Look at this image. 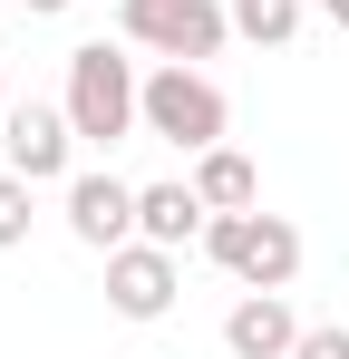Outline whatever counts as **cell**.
<instances>
[{
    "label": "cell",
    "instance_id": "cell-15",
    "mask_svg": "<svg viewBox=\"0 0 349 359\" xmlns=\"http://www.w3.org/2000/svg\"><path fill=\"white\" fill-rule=\"evenodd\" d=\"M320 10H330V29H349V0H320Z\"/></svg>",
    "mask_w": 349,
    "mask_h": 359
},
{
    "label": "cell",
    "instance_id": "cell-5",
    "mask_svg": "<svg viewBox=\"0 0 349 359\" xmlns=\"http://www.w3.org/2000/svg\"><path fill=\"white\" fill-rule=\"evenodd\" d=\"M174 262H184V252H165V243H146V233L116 243V252H107V311H116V320H165L174 292H184Z\"/></svg>",
    "mask_w": 349,
    "mask_h": 359
},
{
    "label": "cell",
    "instance_id": "cell-4",
    "mask_svg": "<svg viewBox=\"0 0 349 359\" xmlns=\"http://www.w3.org/2000/svg\"><path fill=\"white\" fill-rule=\"evenodd\" d=\"M116 39H126V49H156V59L204 68V59L233 39V10H224V0H116Z\"/></svg>",
    "mask_w": 349,
    "mask_h": 359
},
{
    "label": "cell",
    "instance_id": "cell-8",
    "mask_svg": "<svg viewBox=\"0 0 349 359\" xmlns=\"http://www.w3.org/2000/svg\"><path fill=\"white\" fill-rule=\"evenodd\" d=\"M224 350L233 359H291L301 350V311H291L282 292H242L224 311Z\"/></svg>",
    "mask_w": 349,
    "mask_h": 359
},
{
    "label": "cell",
    "instance_id": "cell-7",
    "mask_svg": "<svg viewBox=\"0 0 349 359\" xmlns=\"http://www.w3.org/2000/svg\"><path fill=\"white\" fill-rule=\"evenodd\" d=\"M68 233L88 243V252L136 243V184L126 175H68Z\"/></svg>",
    "mask_w": 349,
    "mask_h": 359
},
{
    "label": "cell",
    "instance_id": "cell-2",
    "mask_svg": "<svg viewBox=\"0 0 349 359\" xmlns=\"http://www.w3.org/2000/svg\"><path fill=\"white\" fill-rule=\"evenodd\" d=\"M224 126H233V107L204 68H184V59L146 68V136H165L174 156H204V146H224Z\"/></svg>",
    "mask_w": 349,
    "mask_h": 359
},
{
    "label": "cell",
    "instance_id": "cell-11",
    "mask_svg": "<svg viewBox=\"0 0 349 359\" xmlns=\"http://www.w3.org/2000/svg\"><path fill=\"white\" fill-rule=\"evenodd\" d=\"M233 39H252V49H291V39H301V0H233Z\"/></svg>",
    "mask_w": 349,
    "mask_h": 359
},
{
    "label": "cell",
    "instance_id": "cell-16",
    "mask_svg": "<svg viewBox=\"0 0 349 359\" xmlns=\"http://www.w3.org/2000/svg\"><path fill=\"white\" fill-rule=\"evenodd\" d=\"M0 117H10V78H0Z\"/></svg>",
    "mask_w": 349,
    "mask_h": 359
},
{
    "label": "cell",
    "instance_id": "cell-13",
    "mask_svg": "<svg viewBox=\"0 0 349 359\" xmlns=\"http://www.w3.org/2000/svg\"><path fill=\"white\" fill-rule=\"evenodd\" d=\"M291 359H349V320H320V330H301V350Z\"/></svg>",
    "mask_w": 349,
    "mask_h": 359
},
{
    "label": "cell",
    "instance_id": "cell-3",
    "mask_svg": "<svg viewBox=\"0 0 349 359\" xmlns=\"http://www.w3.org/2000/svg\"><path fill=\"white\" fill-rule=\"evenodd\" d=\"M204 252L224 262L242 292H291V272H301V224L291 214H214L204 224Z\"/></svg>",
    "mask_w": 349,
    "mask_h": 359
},
{
    "label": "cell",
    "instance_id": "cell-12",
    "mask_svg": "<svg viewBox=\"0 0 349 359\" xmlns=\"http://www.w3.org/2000/svg\"><path fill=\"white\" fill-rule=\"evenodd\" d=\"M29 194H39V184L0 165V252H20V243H29V224H39V204H29Z\"/></svg>",
    "mask_w": 349,
    "mask_h": 359
},
{
    "label": "cell",
    "instance_id": "cell-14",
    "mask_svg": "<svg viewBox=\"0 0 349 359\" xmlns=\"http://www.w3.org/2000/svg\"><path fill=\"white\" fill-rule=\"evenodd\" d=\"M20 10H29V20H58V10H78V0H20Z\"/></svg>",
    "mask_w": 349,
    "mask_h": 359
},
{
    "label": "cell",
    "instance_id": "cell-1",
    "mask_svg": "<svg viewBox=\"0 0 349 359\" xmlns=\"http://www.w3.org/2000/svg\"><path fill=\"white\" fill-rule=\"evenodd\" d=\"M58 107H68V126H78V146H126V136L146 126V68L126 59L116 39H78Z\"/></svg>",
    "mask_w": 349,
    "mask_h": 359
},
{
    "label": "cell",
    "instance_id": "cell-10",
    "mask_svg": "<svg viewBox=\"0 0 349 359\" xmlns=\"http://www.w3.org/2000/svg\"><path fill=\"white\" fill-rule=\"evenodd\" d=\"M194 194H204L214 214H252V204H262V175H252L242 146H204V156H194Z\"/></svg>",
    "mask_w": 349,
    "mask_h": 359
},
{
    "label": "cell",
    "instance_id": "cell-6",
    "mask_svg": "<svg viewBox=\"0 0 349 359\" xmlns=\"http://www.w3.org/2000/svg\"><path fill=\"white\" fill-rule=\"evenodd\" d=\"M0 156H10V175L29 184H68V165H78V126H68V107H10L0 117Z\"/></svg>",
    "mask_w": 349,
    "mask_h": 359
},
{
    "label": "cell",
    "instance_id": "cell-9",
    "mask_svg": "<svg viewBox=\"0 0 349 359\" xmlns=\"http://www.w3.org/2000/svg\"><path fill=\"white\" fill-rule=\"evenodd\" d=\"M204 224H214V204L194 194V175H184V184H136V233H146V243L184 252V243H204Z\"/></svg>",
    "mask_w": 349,
    "mask_h": 359
}]
</instances>
